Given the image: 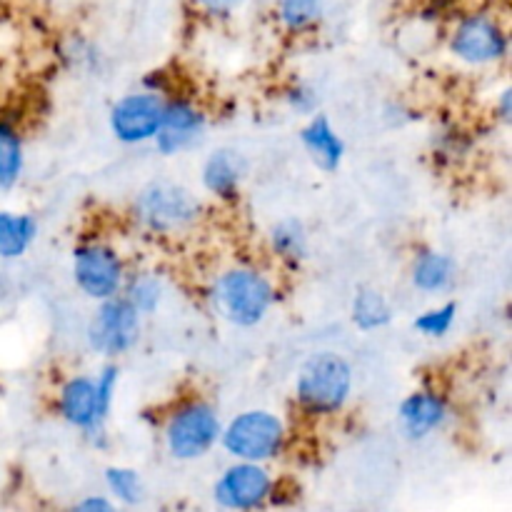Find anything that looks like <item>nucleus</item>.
Listing matches in <instances>:
<instances>
[{"label": "nucleus", "instance_id": "obj_15", "mask_svg": "<svg viewBox=\"0 0 512 512\" xmlns=\"http://www.w3.org/2000/svg\"><path fill=\"white\" fill-rule=\"evenodd\" d=\"M408 280L415 293L425 295V298H443V295H448L455 288L458 263L445 250L433 248V245H423L410 258Z\"/></svg>", "mask_w": 512, "mask_h": 512}, {"label": "nucleus", "instance_id": "obj_19", "mask_svg": "<svg viewBox=\"0 0 512 512\" xmlns=\"http://www.w3.org/2000/svg\"><path fill=\"white\" fill-rule=\"evenodd\" d=\"M348 315L350 325L358 333H380V330H385L393 323L395 308L383 290L373 288V285H363L350 298Z\"/></svg>", "mask_w": 512, "mask_h": 512}, {"label": "nucleus", "instance_id": "obj_9", "mask_svg": "<svg viewBox=\"0 0 512 512\" xmlns=\"http://www.w3.org/2000/svg\"><path fill=\"white\" fill-rule=\"evenodd\" d=\"M448 53L465 68H495L510 53V33L493 13H468L448 35Z\"/></svg>", "mask_w": 512, "mask_h": 512}, {"label": "nucleus", "instance_id": "obj_7", "mask_svg": "<svg viewBox=\"0 0 512 512\" xmlns=\"http://www.w3.org/2000/svg\"><path fill=\"white\" fill-rule=\"evenodd\" d=\"M130 265L118 245L103 238H83L70 250V278L90 303H105L123 293Z\"/></svg>", "mask_w": 512, "mask_h": 512}, {"label": "nucleus", "instance_id": "obj_30", "mask_svg": "<svg viewBox=\"0 0 512 512\" xmlns=\"http://www.w3.org/2000/svg\"><path fill=\"white\" fill-rule=\"evenodd\" d=\"M493 115L498 123H503V125L512 123V88L510 85H505V88L495 95Z\"/></svg>", "mask_w": 512, "mask_h": 512}, {"label": "nucleus", "instance_id": "obj_5", "mask_svg": "<svg viewBox=\"0 0 512 512\" xmlns=\"http://www.w3.org/2000/svg\"><path fill=\"white\" fill-rule=\"evenodd\" d=\"M223 415L213 400L198 393L183 395L168 408L163 418L165 453L178 463H195L220 445Z\"/></svg>", "mask_w": 512, "mask_h": 512}, {"label": "nucleus", "instance_id": "obj_20", "mask_svg": "<svg viewBox=\"0 0 512 512\" xmlns=\"http://www.w3.org/2000/svg\"><path fill=\"white\" fill-rule=\"evenodd\" d=\"M40 223L33 213L0 208V260H20L38 243Z\"/></svg>", "mask_w": 512, "mask_h": 512}, {"label": "nucleus", "instance_id": "obj_27", "mask_svg": "<svg viewBox=\"0 0 512 512\" xmlns=\"http://www.w3.org/2000/svg\"><path fill=\"white\" fill-rule=\"evenodd\" d=\"M470 148H473V140L460 128H445L443 133L435 135V160H445L453 165L458 160H465Z\"/></svg>", "mask_w": 512, "mask_h": 512}, {"label": "nucleus", "instance_id": "obj_13", "mask_svg": "<svg viewBox=\"0 0 512 512\" xmlns=\"http://www.w3.org/2000/svg\"><path fill=\"white\" fill-rule=\"evenodd\" d=\"M453 415L455 410L448 393L433 388V385H425V388L410 390L400 400L398 428L403 438L410 440V443H425V440L443 433L453 423Z\"/></svg>", "mask_w": 512, "mask_h": 512}, {"label": "nucleus", "instance_id": "obj_24", "mask_svg": "<svg viewBox=\"0 0 512 512\" xmlns=\"http://www.w3.org/2000/svg\"><path fill=\"white\" fill-rule=\"evenodd\" d=\"M60 60L70 73L80 75H100L105 65V55L98 45L85 35H70L63 45H60Z\"/></svg>", "mask_w": 512, "mask_h": 512}, {"label": "nucleus", "instance_id": "obj_12", "mask_svg": "<svg viewBox=\"0 0 512 512\" xmlns=\"http://www.w3.org/2000/svg\"><path fill=\"white\" fill-rule=\"evenodd\" d=\"M210 130V115L198 100L185 95H168L163 108V125L153 140L155 153L163 158H180L205 140Z\"/></svg>", "mask_w": 512, "mask_h": 512}, {"label": "nucleus", "instance_id": "obj_16", "mask_svg": "<svg viewBox=\"0 0 512 512\" xmlns=\"http://www.w3.org/2000/svg\"><path fill=\"white\" fill-rule=\"evenodd\" d=\"M300 145H303L310 163L323 173L340 170V165L345 163V155H348V143L333 125V120L323 113H315L313 118L305 120L303 128H300Z\"/></svg>", "mask_w": 512, "mask_h": 512}, {"label": "nucleus", "instance_id": "obj_6", "mask_svg": "<svg viewBox=\"0 0 512 512\" xmlns=\"http://www.w3.org/2000/svg\"><path fill=\"white\" fill-rule=\"evenodd\" d=\"M290 445V425L270 408H248L223 423L220 445L230 460L270 465L285 455Z\"/></svg>", "mask_w": 512, "mask_h": 512}, {"label": "nucleus", "instance_id": "obj_1", "mask_svg": "<svg viewBox=\"0 0 512 512\" xmlns=\"http://www.w3.org/2000/svg\"><path fill=\"white\" fill-rule=\"evenodd\" d=\"M118 388V363H103L95 373H70L55 388L53 410L60 423L68 425L95 448H103Z\"/></svg>", "mask_w": 512, "mask_h": 512}, {"label": "nucleus", "instance_id": "obj_23", "mask_svg": "<svg viewBox=\"0 0 512 512\" xmlns=\"http://www.w3.org/2000/svg\"><path fill=\"white\" fill-rule=\"evenodd\" d=\"M278 25L290 35H308L325 20V0H278Z\"/></svg>", "mask_w": 512, "mask_h": 512}, {"label": "nucleus", "instance_id": "obj_22", "mask_svg": "<svg viewBox=\"0 0 512 512\" xmlns=\"http://www.w3.org/2000/svg\"><path fill=\"white\" fill-rule=\"evenodd\" d=\"M103 483L108 490V498L120 508H138L145 503L148 485H145L140 470L130 465H108L103 470Z\"/></svg>", "mask_w": 512, "mask_h": 512}, {"label": "nucleus", "instance_id": "obj_18", "mask_svg": "<svg viewBox=\"0 0 512 512\" xmlns=\"http://www.w3.org/2000/svg\"><path fill=\"white\" fill-rule=\"evenodd\" d=\"M123 295L130 303V308L140 315V318H153L163 310L168 303L170 283L165 273L158 268H135L128 273V280L123 285Z\"/></svg>", "mask_w": 512, "mask_h": 512}, {"label": "nucleus", "instance_id": "obj_10", "mask_svg": "<svg viewBox=\"0 0 512 512\" xmlns=\"http://www.w3.org/2000/svg\"><path fill=\"white\" fill-rule=\"evenodd\" d=\"M278 493V478L268 465L230 460L213 483V500L228 512H255L270 505Z\"/></svg>", "mask_w": 512, "mask_h": 512}, {"label": "nucleus", "instance_id": "obj_29", "mask_svg": "<svg viewBox=\"0 0 512 512\" xmlns=\"http://www.w3.org/2000/svg\"><path fill=\"white\" fill-rule=\"evenodd\" d=\"M193 3L198 5L205 15H210V18H228V15H233L245 0H193Z\"/></svg>", "mask_w": 512, "mask_h": 512}, {"label": "nucleus", "instance_id": "obj_2", "mask_svg": "<svg viewBox=\"0 0 512 512\" xmlns=\"http://www.w3.org/2000/svg\"><path fill=\"white\" fill-rule=\"evenodd\" d=\"M210 308L235 328H258L280 303L273 275L258 263H230L215 270L205 288Z\"/></svg>", "mask_w": 512, "mask_h": 512}, {"label": "nucleus", "instance_id": "obj_25", "mask_svg": "<svg viewBox=\"0 0 512 512\" xmlns=\"http://www.w3.org/2000/svg\"><path fill=\"white\" fill-rule=\"evenodd\" d=\"M460 308L455 300H443V303L428 305L413 318V330L425 340H443L458 325Z\"/></svg>", "mask_w": 512, "mask_h": 512}, {"label": "nucleus", "instance_id": "obj_4", "mask_svg": "<svg viewBox=\"0 0 512 512\" xmlns=\"http://www.w3.org/2000/svg\"><path fill=\"white\" fill-rule=\"evenodd\" d=\"M355 395V370L338 350L308 355L293 380L295 408L313 420L338 418Z\"/></svg>", "mask_w": 512, "mask_h": 512}, {"label": "nucleus", "instance_id": "obj_8", "mask_svg": "<svg viewBox=\"0 0 512 512\" xmlns=\"http://www.w3.org/2000/svg\"><path fill=\"white\" fill-rule=\"evenodd\" d=\"M143 328L145 320L130 308L123 295H118L95 305L85 323V345L105 363H115L138 348L143 340Z\"/></svg>", "mask_w": 512, "mask_h": 512}, {"label": "nucleus", "instance_id": "obj_26", "mask_svg": "<svg viewBox=\"0 0 512 512\" xmlns=\"http://www.w3.org/2000/svg\"><path fill=\"white\" fill-rule=\"evenodd\" d=\"M283 103L285 108L293 115H300V118H313L315 113H320V93L313 83L308 80H295L288 88L283 90Z\"/></svg>", "mask_w": 512, "mask_h": 512}, {"label": "nucleus", "instance_id": "obj_14", "mask_svg": "<svg viewBox=\"0 0 512 512\" xmlns=\"http://www.w3.org/2000/svg\"><path fill=\"white\" fill-rule=\"evenodd\" d=\"M245 175H248V163L243 153L235 148L220 145L213 148L200 163V188L210 200L223 205H233L243 193Z\"/></svg>", "mask_w": 512, "mask_h": 512}, {"label": "nucleus", "instance_id": "obj_11", "mask_svg": "<svg viewBox=\"0 0 512 512\" xmlns=\"http://www.w3.org/2000/svg\"><path fill=\"white\" fill-rule=\"evenodd\" d=\"M165 98L168 95L143 88L120 95L108 110V130L115 143L128 148L153 143L163 125Z\"/></svg>", "mask_w": 512, "mask_h": 512}, {"label": "nucleus", "instance_id": "obj_17", "mask_svg": "<svg viewBox=\"0 0 512 512\" xmlns=\"http://www.w3.org/2000/svg\"><path fill=\"white\" fill-rule=\"evenodd\" d=\"M265 248L270 258L285 270H298L310 258V230L295 215H283L265 233Z\"/></svg>", "mask_w": 512, "mask_h": 512}, {"label": "nucleus", "instance_id": "obj_21", "mask_svg": "<svg viewBox=\"0 0 512 512\" xmlns=\"http://www.w3.org/2000/svg\"><path fill=\"white\" fill-rule=\"evenodd\" d=\"M25 140L13 120L0 118V193H8L23 180Z\"/></svg>", "mask_w": 512, "mask_h": 512}, {"label": "nucleus", "instance_id": "obj_3", "mask_svg": "<svg viewBox=\"0 0 512 512\" xmlns=\"http://www.w3.org/2000/svg\"><path fill=\"white\" fill-rule=\"evenodd\" d=\"M203 218V198L178 180H148L130 200V220L148 238H180L198 228Z\"/></svg>", "mask_w": 512, "mask_h": 512}, {"label": "nucleus", "instance_id": "obj_28", "mask_svg": "<svg viewBox=\"0 0 512 512\" xmlns=\"http://www.w3.org/2000/svg\"><path fill=\"white\" fill-rule=\"evenodd\" d=\"M63 512H123V508L115 505L108 495H85V498L68 505Z\"/></svg>", "mask_w": 512, "mask_h": 512}]
</instances>
